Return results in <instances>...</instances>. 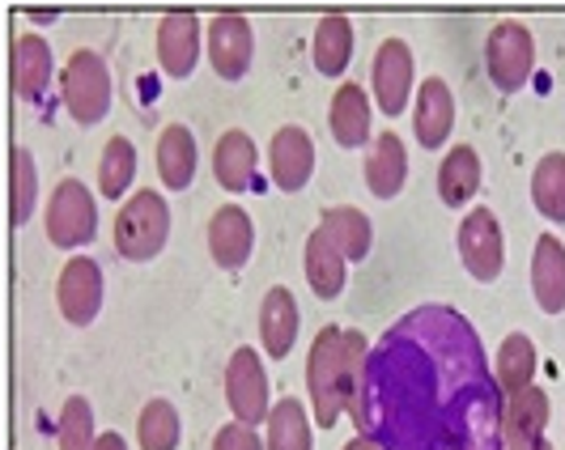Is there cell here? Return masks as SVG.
<instances>
[{"mask_svg": "<svg viewBox=\"0 0 565 450\" xmlns=\"http://www.w3.org/2000/svg\"><path fill=\"white\" fill-rule=\"evenodd\" d=\"M43 229H47V243L56 251H77L85 243H94L98 200L89 196L82 179H60L52 200H47V213H43Z\"/></svg>", "mask_w": 565, "mask_h": 450, "instance_id": "5", "label": "cell"}, {"mask_svg": "<svg viewBox=\"0 0 565 450\" xmlns=\"http://www.w3.org/2000/svg\"><path fill=\"white\" fill-rule=\"evenodd\" d=\"M532 378H536V344H532V336H523V332H510L498 344V387L510 399V395L536 387Z\"/></svg>", "mask_w": 565, "mask_h": 450, "instance_id": "28", "label": "cell"}, {"mask_svg": "<svg viewBox=\"0 0 565 450\" xmlns=\"http://www.w3.org/2000/svg\"><path fill=\"white\" fill-rule=\"evenodd\" d=\"M204 52V26L192 9H170L158 22V64L167 77H192Z\"/></svg>", "mask_w": 565, "mask_h": 450, "instance_id": "12", "label": "cell"}, {"mask_svg": "<svg viewBox=\"0 0 565 450\" xmlns=\"http://www.w3.org/2000/svg\"><path fill=\"white\" fill-rule=\"evenodd\" d=\"M344 272H349V259L328 238V229L323 225L311 229V238H307V281H311L315 298L337 302L340 293H344Z\"/></svg>", "mask_w": 565, "mask_h": 450, "instance_id": "23", "label": "cell"}, {"mask_svg": "<svg viewBox=\"0 0 565 450\" xmlns=\"http://www.w3.org/2000/svg\"><path fill=\"white\" fill-rule=\"evenodd\" d=\"M455 247L463 268L477 277V281H498L502 268H507V238H502V222L493 217V208H472L459 229H455Z\"/></svg>", "mask_w": 565, "mask_h": 450, "instance_id": "8", "label": "cell"}, {"mask_svg": "<svg viewBox=\"0 0 565 450\" xmlns=\"http://www.w3.org/2000/svg\"><path fill=\"white\" fill-rule=\"evenodd\" d=\"M370 89L383 115H404L408 98H413V52L404 39H383V47L374 52V68H370Z\"/></svg>", "mask_w": 565, "mask_h": 450, "instance_id": "11", "label": "cell"}, {"mask_svg": "<svg viewBox=\"0 0 565 450\" xmlns=\"http://www.w3.org/2000/svg\"><path fill=\"white\" fill-rule=\"evenodd\" d=\"M226 404L234 413V421L243 425H268L273 417V387H268V369L259 362L255 349H234L226 362Z\"/></svg>", "mask_w": 565, "mask_h": 450, "instance_id": "7", "label": "cell"}, {"mask_svg": "<svg viewBox=\"0 0 565 450\" xmlns=\"http://www.w3.org/2000/svg\"><path fill=\"white\" fill-rule=\"evenodd\" d=\"M323 229H328V238L337 243L344 259L362 264L370 255L374 234H370V217L362 208H353V204H332V208H323Z\"/></svg>", "mask_w": 565, "mask_h": 450, "instance_id": "27", "label": "cell"}, {"mask_svg": "<svg viewBox=\"0 0 565 450\" xmlns=\"http://www.w3.org/2000/svg\"><path fill=\"white\" fill-rule=\"evenodd\" d=\"M370 98L366 89L358 82H340L337 94H332V107H328V128H332V137H337L340 149H366L370 141Z\"/></svg>", "mask_w": 565, "mask_h": 450, "instance_id": "17", "label": "cell"}, {"mask_svg": "<svg viewBox=\"0 0 565 450\" xmlns=\"http://www.w3.org/2000/svg\"><path fill=\"white\" fill-rule=\"evenodd\" d=\"M94 450H128V442H124V433L107 429V433H98V447Z\"/></svg>", "mask_w": 565, "mask_h": 450, "instance_id": "37", "label": "cell"}, {"mask_svg": "<svg viewBox=\"0 0 565 450\" xmlns=\"http://www.w3.org/2000/svg\"><path fill=\"white\" fill-rule=\"evenodd\" d=\"M311 56H315V68H319L323 77H344V68H349V60H353V22H349L344 13L319 18L315 39H311Z\"/></svg>", "mask_w": 565, "mask_h": 450, "instance_id": "25", "label": "cell"}, {"mask_svg": "<svg viewBox=\"0 0 565 450\" xmlns=\"http://www.w3.org/2000/svg\"><path fill=\"white\" fill-rule=\"evenodd\" d=\"M370 344L353 328H319L311 353H307V395H311L315 425L332 429L344 413H353L358 392H362V374H366Z\"/></svg>", "mask_w": 565, "mask_h": 450, "instance_id": "2", "label": "cell"}, {"mask_svg": "<svg viewBox=\"0 0 565 450\" xmlns=\"http://www.w3.org/2000/svg\"><path fill=\"white\" fill-rule=\"evenodd\" d=\"M268 170L281 192H302L315 174V141L307 128L285 124L268 141Z\"/></svg>", "mask_w": 565, "mask_h": 450, "instance_id": "13", "label": "cell"}, {"mask_svg": "<svg viewBox=\"0 0 565 450\" xmlns=\"http://www.w3.org/2000/svg\"><path fill=\"white\" fill-rule=\"evenodd\" d=\"M60 103L64 111L73 115L82 128L103 124L111 111V73H107V60L98 52H73L60 68Z\"/></svg>", "mask_w": 565, "mask_h": 450, "instance_id": "4", "label": "cell"}, {"mask_svg": "<svg viewBox=\"0 0 565 450\" xmlns=\"http://www.w3.org/2000/svg\"><path fill=\"white\" fill-rule=\"evenodd\" d=\"M532 293L544 314L565 310V243L557 234H540L532 251Z\"/></svg>", "mask_w": 565, "mask_h": 450, "instance_id": "22", "label": "cell"}, {"mask_svg": "<svg viewBox=\"0 0 565 450\" xmlns=\"http://www.w3.org/2000/svg\"><path fill=\"white\" fill-rule=\"evenodd\" d=\"M532 204L540 217L565 222V153H544L532 170Z\"/></svg>", "mask_w": 565, "mask_h": 450, "instance_id": "32", "label": "cell"}, {"mask_svg": "<svg viewBox=\"0 0 565 450\" xmlns=\"http://www.w3.org/2000/svg\"><path fill=\"white\" fill-rule=\"evenodd\" d=\"M298 328H302V314H298V302L285 285H273L259 302V340H264V353L268 357H289L294 340H298Z\"/></svg>", "mask_w": 565, "mask_h": 450, "instance_id": "18", "label": "cell"}, {"mask_svg": "<svg viewBox=\"0 0 565 450\" xmlns=\"http://www.w3.org/2000/svg\"><path fill=\"white\" fill-rule=\"evenodd\" d=\"M268 433H264V447L268 450H311L315 438H311V417H307V408H302V399H294V395H285L273 404V417L264 425Z\"/></svg>", "mask_w": 565, "mask_h": 450, "instance_id": "26", "label": "cell"}, {"mask_svg": "<svg viewBox=\"0 0 565 450\" xmlns=\"http://www.w3.org/2000/svg\"><path fill=\"white\" fill-rule=\"evenodd\" d=\"M255 162H259V153H255V141L243 128H230L213 144V179H217L222 192L255 188Z\"/></svg>", "mask_w": 565, "mask_h": 450, "instance_id": "21", "label": "cell"}, {"mask_svg": "<svg viewBox=\"0 0 565 450\" xmlns=\"http://www.w3.org/2000/svg\"><path fill=\"white\" fill-rule=\"evenodd\" d=\"M255 247V225L252 213L243 204H222L209 222V251H213V264L226 268V272H238L247 259H252Z\"/></svg>", "mask_w": 565, "mask_h": 450, "instance_id": "14", "label": "cell"}, {"mask_svg": "<svg viewBox=\"0 0 565 450\" xmlns=\"http://www.w3.org/2000/svg\"><path fill=\"white\" fill-rule=\"evenodd\" d=\"M507 450H553L548 438H507Z\"/></svg>", "mask_w": 565, "mask_h": 450, "instance_id": "36", "label": "cell"}, {"mask_svg": "<svg viewBox=\"0 0 565 450\" xmlns=\"http://www.w3.org/2000/svg\"><path fill=\"white\" fill-rule=\"evenodd\" d=\"M477 192H481V158L472 144H455L438 167V196L447 208H463Z\"/></svg>", "mask_w": 565, "mask_h": 450, "instance_id": "24", "label": "cell"}, {"mask_svg": "<svg viewBox=\"0 0 565 450\" xmlns=\"http://www.w3.org/2000/svg\"><path fill=\"white\" fill-rule=\"evenodd\" d=\"M204 52L222 82H243L255 60V34L243 13H217L204 26Z\"/></svg>", "mask_w": 565, "mask_h": 450, "instance_id": "9", "label": "cell"}, {"mask_svg": "<svg viewBox=\"0 0 565 450\" xmlns=\"http://www.w3.org/2000/svg\"><path fill=\"white\" fill-rule=\"evenodd\" d=\"M213 450H268V447L259 442V433H255L252 425L230 421V425H222V429L213 433Z\"/></svg>", "mask_w": 565, "mask_h": 450, "instance_id": "35", "label": "cell"}, {"mask_svg": "<svg viewBox=\"0 0 565 450\" xmlns=\"http://www.w3.org/2000/svg\"><path fill=\"white\" fill-rule=\"evenodd\" d=\"M34 200H39V167L26 144H18L9 149V222L26 225L34 217Z\"/></svg>", "mask_w": 565, "mask_h": 450, "instance_id": "30", "label": "cell"}, {"mask_svg": "<svg viewBox=\"0 0 565 450\" xmlns=\"http://www.w3.org/2000/svg\"><path fill=\"white\" fill-rule=\"evenodd\" d=\"M132 179H137V144L128 137H111L98 158V192L124 204V192L132 188Z\"/></svg>", "mask_w": 565, "mask_h": 450, "instance_id": "29", "label": "cell"}, {"mask_svg": "<svg viewBox=\"0 0 565 450\" xmlns=\"http://www.w3.org/2000/svg\"><path fill=\"white\" fill-rule=\"evenodd\" d=\"M52 47L39 34H18L13 52H9V82L22 103H43L47 85H52Z\"/></svg>", "mask_w": 565, "mask_h": 450, "instance_id": "15", "label": "cell"}, {"mask_svg": "<svg viewBox=\"0 0 565 450\" xmlns=\"http://www.w3.org/2000/svg\"><path fill=\"white\" fill-rule=\"evenodd\" d=\"M183 438V421H179V408L170 399H149L137 417V442L141 450H174Z\"/></svg>", "mask_w": 565, "mask_h": 450, "instance_id": "31", "label": "cell"}, {"mask_svg": "<svg viewBox=\"0 0 565 450\" xmlns=\"http://www.w3.org/2000/svg\"><path fill=\"white\" fill-rule=\"evenodd\" d=\"M103 293H107L103 268H98L89 255H73V259L60 268L56 307L73 328H89V323L98 319V310H103Z\"/></svg>", "mask_w": 565, "mask_h": 450, "instance_id": "10", "label": "cell"}, {"mask_svg": "<svg viewBox=\"0 0 565 450\" xmlns=\"http://www.w3.org/2000/svg\"><path fill=\"white\" fill-rule=\"evenodd\" d=\"M353 425L383 450H507V392L477 328L429 302L370 344Z\"/></svg>", "mask_w": 565, "mask_h": 450, "instance_id": "1", "label": "cell"}, {"mask_svg": "<svg viewBox=\"0 0 565 450\" xmlns=\"http://www.w3.org/2000/svg\"><path fill=\"white\" fill-rule=\"evenodd\" d=\"M548 395L540 387L507 399V438H548Z\"/></svg>", "mask_w": 565, "mask_h": 450, "instance_id": "33", "label": "cell"}, {"mask_svg": "<svg viewBox=\"0 0 565 450\" xmlns=\"http://www.w3.org/2000/svg\"><path fill=\"white\" fill-rule=\"evenodd\" d=\"M196 167H200V153H196L192 128L167 124V128L158 132V179H162V188L188 192V188L196 183Z\"/></svg>", "mask_w": 565, "mask_h": 450, "instance_id": "19", "label": "cell"}, {"mask_svg": "<svg viewBox=\"0 0 565 450\" xmlns=\"http://www.w3.org/2000/svg\"><path fill=\"white\" fill-rule=\"evenodd\" d=\"M455 128V98H451V85L443 77H425L417 85V103H413V132L422 149H443L447 137Z\"/></svg>", "mask_w": 565, "mask_h": 450, "instance_id": "16", "label": "cell"}, {"mask_svg": "<svg viewBox=\"0 0 565 450\" xmlns=\"http://www.w3.org/2000/svg\"><path fill=\"white\" fill-rule=\"evenodd\" d=\"M340 450H383V447H379V442H370L366 433H358V438H349Z\"/></svg>", "mask_w": 565, "mask_h": 450, "instance_id": "38", "label": "cell"}, {"mask_svg": "<svg viewBox=\"0 0 565 450\" xmlns=\"http://www.w3.org/2000/svg\"><path fill=\"white\" fill-rule=\"evenodd\" d=\"M484 68H489V82L498 85V94H519L532 68H536V39L523 22H498L484 39Z\"/></svg>", "mask_w": 565, "mask_h": 450, "instance_id": "6", "label": "cell"}, {"mask_svg": "<svg viewBox=\"0 0 565 450\" xmlns=\"http://www.w3.org/2000/svg\"><path fill=\"white\" fill-rule=\"evenodd\" d=\"M56 447L60 450H94L98 447V433H94V408L85 395H68L60 404V421H56Z\"/></svg>", "mask_w": 565, "mask_h": 450, "instance_id": "34", "label": "cell"}, {"mask_svg": "<svg viewBox=\"0 0 565 450\" xmlns=\"http://www.w3.org/2000/svg\"><path fill=\"white\" fill-rule=\"evenodd\" d=\"M30 18H34V22H56L60 13L56 9H30Z\"/></svg>", "mask_w": 565, "mask_h": 450, "instance_id": "39", "label": "cell"}, {"mask_svg": "<svg viewBox=\"0 0 565 450\" xmlns=\"http://www.w3.org/2000/svg\"><path fill=\"white\" fill-rule=\"evenodd\" d=\"M111 238H115L119 259H128V264H149L153 255L167 247V238H170L167 196L153 192V188L132 192V196L119 204V213H115Z\"/></svg>", "mask_w": 565, "mask_h": 450, "instance_id": "3", "label": "cell"}, {"mask_svg": "<svg viewBox=\"0 0 565 450\" xmlns=\"http://www.w3.org/2000/svg\"><path fill=\"white\" fill-rule=\"evenodd\" d=\"M408 183V149L396 132H379L366 153V188L370 196L396 200Z\"/></svg>", "mask_w": 565, "mask_h": 450, "instance_id": "20", "label": "cell"}]
</instances>
